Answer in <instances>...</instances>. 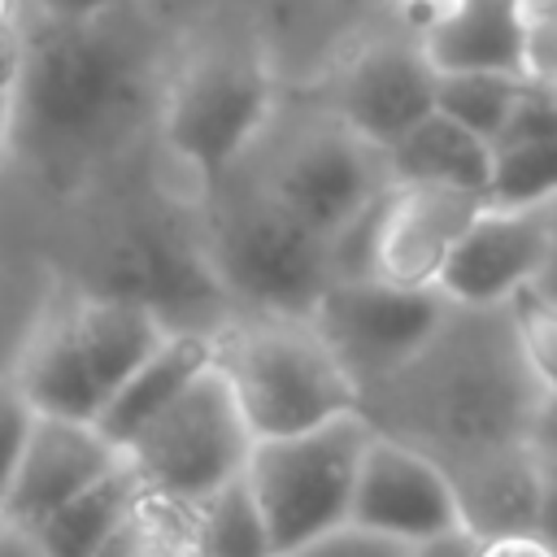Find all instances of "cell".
<instances>
[{"label":"cell","mask_w":557,"mask_h":557,"mask_svg":"<svg viewBox=\"0 0 557 557\" xmlns=\"http://www.w3.org/2000/svg\"><path fill=\"white\" fill-rule=\"evenodd\" d=\"M540 396L505 305H453L440 331L361 396V413L374 431L413 444L453 474L479 457L531 444Z\"/></svg>","instance_id":"6da1fadb"},{"label":"cell","mask_w":557,"mask_h":557,"mask_svg":"<svg viewBox=\"0 0 557 557\" xmlns=\"http://www.w3.org/2000/svg\"><path fill=\"white\" fill-rule=\"evenodd\" d=\"M117 13L122 9L100 17H52L30 9L13 131L26 122L52 157H78L96 148L126 113L135 48Z\"/></svg>","instance_id":"7a4b0ae2"},{"label":"cell","mask_w":557,"mask_h":557,"mask_svg":"<svg viewBox=\"0 0 557 557\" xmlns=\"http://www.w3.org/2000/svg\"><path fill=\"white\" fill-rule=\"evenodd\" d=\"M213 366L222 370L252 440L313 431L361 409L352 374L309 318L248 313L213 331Z\"/></svg>","instance_id":"3957f363"},{"label":"cell","mask_w":557,"mask_h":557,"mask_svg":"<svg viewBox=\"0 0 557 557\" xmlns=\"http://www.w3.org/2000/svg\"><path fill=\"white\" fill-rule=\"evenodd\" d=\"M205 270L248 313L309 318L331 283V244L292 218L257 178L213 187Z\"/></svg>","instance_id":"277c9868"},{"label":"cell","mask_w":557,"mask_h":557,"mask_svg":"<svg viewBox=\"0 0 557 557\" xmlns=\"http://www.w3.org/2000/svg\"><path fill=\"white\" fill-rule=\"evenodd\" d=\"M274 113V78L244 39H213L178 61L161 96V135L170 152L209 187L265 135Z\"/></svg>","instance_id":"5b68a950"},{"label":"cell","mask_w":557,"mask_h":557,"mask_svg":"<svg viewBox=\"0 0 557 557\" xmlns=\"http://www.w3.org/2000/svg\"><path fill=\"white\" fill-rule=\"evenodd\" d=\"M370 435L374 426L357 409L313 431L252 444L244 479L270 527L274 553H296L348 522L352 487Z\"/></svg>","instance_id":"8992f818"},{"label":"cell","mask_w":557,"mask_h":557,"mask_svg":"<svg viewBox=\"0 0 557 557\" xmlns=\"http://www.w3.org/2000/svg\"><path fill=\"white\" fill-rule=\"evenodd\" d=\"M252 431L218 366L200 370L126 448L144 492L174 509H196L205 496L244 474Z\"/></svg>","instance_id":"52a82bcc"},{"label":"cell","mask_w":557,"mask_h":557,"mask_svg":"<svg viewBox=\"0 0 557 557\" xmlns=\"http://www.w3.org/2000/svg\"><path fill=\"white\" fill-rule=\"evenodd\" d=\"M487 200L457 187L392 183L335 244V274H374L396 287H440V274Z\"/></svg>","instance_id":"ba28073f"},{"label":"cell","mask_w":557,"mask_h":557,"mask_svg":"<svg viewBox=\"0 0 557 557\" xmlns=\"http://www.w3.org/2000/svg\"><path fill=\"white\" fill-rule=\"evenodd\" d=\"M448 309L453 300L440 287H396L374 274H335L309 322L366 396L440 331Z\"/></svg>","instance_id":"9c48e42d"},{"label":"cell","mask_w":557,"mask_h":557,"mask_svg":"<svg viewBox=\"0 0 557 557\" xmlns=\"http://www.w3.org/2000/svg\"><path fill=\"white\" fill-rule=\"evenodd\" d=\"M292 218L335 244L387 187L392 170L383 148L352 135L331 109L305 122L257 178Z\"/></svg>","instance_id":"30bf717a"},{"label":"cell","mask_w":557,"mask_h":557,"mask_svg":"<svg viewBox=\"0 0 557 557\" xmlns=\"http://www.w3.org/2000/svg\"><path fill=\"white\" fill-rule=\"evenodd\" d=\"M435 61L418 26L405 35H374L348 52L335 74L331 113L374 148H392L409 126L435 109Z\"/></svg>","instance_id":"8fae6325"},{"label":"cell","mask_w":557,"mask_h":557,"mask_svg":"<svg viewBox=\"0 0 557 557\" xmlns=\"http://www.w3.org/2000/svg\"><path fill=\"white\" fill-rule=\"evenodd\" d=\"M348 522L400 544H426L466 531L448 474L426 453L383 431H374L361 453Z\"/></svg>","instance_id":"7c38bea8"},{"label":"cell","mask_w":557,"mask_h":557,"mask_svg":"<svg viewBox=\"0 0 557 557\" xmlns=\"http://www.w3.org/2000/svg\"><path fill=\"white\" fill-rule=\"evenodd\" d=\"M548 205L531 209H505V205H483L466 235L457 239L440 292L453 305L470 309H496L522 287L540 283L544 261H548Z\"/></svg>","instance_id":"4fadbf2b"},{"label":"cell","mask_w":557,"mask_h":557,"mask_svg":"<svg viewBox=\"0 0 557 557\" xmlns=\"http://www.w3.org/2000/svg\"><path fill=\"white\" fill-rule=\"evenodd\" d=\"M117 461H122V448L109 444L96 422L35 413L0 509L13 527H35L52 509L87 492L96 479H104Z\"/></svg>","instance_id":"5bb4252c"},{"label":"cell","mask_w":557,"mask_h":557,"mask_svg":"<svg viewBox=\"0 0 557 557\" xmlns=\"http://www.w3.org/2000/svg\"><path fill=\"white\" fill-rule=\"evenodd\" d=\"M531 0H448L418 35L435 70L527 74Z\"/></svg>","instance_id":"9a60e30c"},{"label":"cell","mask_w":557,"mask_h":557,"mask_svg":"<svg viewBox=\"0 0 557 557\" xmlns=\"http://www.w3.org/2000/svg\"><path fill=\"white\" fill-rule=\"evenodd\" d=\"M213 366V331H196V326H174L131 374L126 383L109 396V405L100 409L96 426L104 431L109 444L126 448L200 370Z\"/></svg>","instance_id":"2e32d148"},{"label":"cell","mask_w":557,"mask_h":557,"mask_svg":"<svg viewBox=\"0 0 557 557\" xmlns=\"http://www.w3.org/2000/svg\"><path fill=\"white\" fill-rule=\"evenodd\" d=\"M448 483H453V496L461 509V527L474 540L531 531L535 492H540V457L531 444L457 466L448 474Z\"/></svg>","instance_id":"e0dca14e"},{"label":"cell","mask_w":557,"mask_h":557,"mask_svg":"<svg viewBox=\"0 0 557 557\" xmlns=\"http://www.w3.org/2000/svg\"><path fill=\"white\" fill-rule=\"evenodd\" d=\"M383 157H387L392 183L457 187V191L483 196L492 174V144L440 109H431L418 126H409Z\"/></svg>","instance_id":"ac0fdd59"},{"label":"cell","mask_w":557,"mask_h":557,"mask_svg":"<svg viewBox=\"0 0 557 557\" xmlns=\"http://www.w3.org/2000/svg\"><path fill=\"white\" fill-rule=\"evenodd\" d=\"M148 500L139 474L131 470V461L122 457L104 479H96L87 492H78L74 500H65L61 509H52L48 518H39L30 531V540L44 548V557H100L104 544L117 535V527Z\"/></svg>","instance_id":"d6986e66"},{"label":"cell","mask_w":557,"mask_h":557,"mask_svg":"<svg viewBox=\"0 0 557 557\" xmlns=\"http://www.w3.org/2000/svg\"><path fill=\"white\" fill-rule=\"evenodd\" d=\"M270 527L248 479H231L191 509V557H270Z\"/></svg>","instance_id":"ffe728a7"},{"label":"cell","mask_w":557,"mask_h":557,"mask_svg":"<svg viewBox=\"0 0 557 557\" xmlns=\"http://www.w3.org/2000/svg\"><path fill=\"white\" fill-rule=\"evenodd\" d=\"M487 205L531 209L557 200V135H509L492 144Z\"/></svg>","instance_id":"44dd1931"},{"label":"cell","mask_w":557,"mask_h":557,"mask_svg":"<svg viewBox=\"0 0 557 557\" xmlns=\"http://www.w3.org/2000/svg\"><path fill=\"white\" fill-rule=\"evenodd\" d=\"M522 87H527V74H509V70H440L435 109L492 144L509 122Z\"/></svg>","instance_id":"7402d4cb"},{"label":"cell","mask_w":557,"mask_h":557,"mask_svg":"<svg viewBox=\"0 0 557 557\" xmlns=\"http://www.w3.org/2000/svg\"><path fill=\"white\" fill-rule=\"evenodd\" d=\"M505 313L531 379L540 383V392H557V296L531 283L505 300Z\"/></svg>","instance_id":"603a6c76"},{"label":"cell","mask_w":557,"mask_h":557,"mask_svg":"<svg viewBox=\"0 0 557 557\" xmlns=\"http://www.w3.org/2000/svg\"><path fill=\"white\" fill-rule=\"evenodd\" d=\"M30 44V0H0V122L13 126Z\"/></svg>","instance_id":"cb8c5ba5"},{"label":"cell","mask_w":557,"mask_h":557,"mask_svg":"<svg viewBox=\"0 0 557 557\" xmlns=\"http://www.w3.org/2000/svg\"><path fill=\"white\" fill-rule=\"evenodd\" d=\"M30 422H35V409L30 400L22 396V387L13 383V374L4 370L0 374V500L9 492V479L17 470V457L26 448V435H30Z\"/></svg>","instance_id":"d4e9b609"},{"label":"cell","mask_w":557,"mask_h":557,"mask_svg":"<svg viewBox=\"0 0 557 557\" xmlns=\"http://www.w3.org/2000/svg\"><path fill=\"white\" fill-rule=\"evenodd\" d=\"M413 544H400V540H387L379 531H366V527H335L326 535H318L313 544L296 548V557H409Z\"/></svg>","instance_id":"484cf974"},{"label":"cell","mask_w":557,"mask_h":557,"mask_svg":"<svg viewBox=\"0 0 557 557\" xmlns=\"http://www.w3.org/2000/svg\"><path fill=\"white\" fill-rule=\"evenodd\" d=\"M531 531L557 553V461H544V457H540V492H535Z\"/></svg>","instance_id":"4316f807"},{"label":"cell","mask_w":557,"mask_h":557,"mask_svg":"<svg viewBox=\"0 0 557 557\" xmlns=\"http://www.w3.org/2000/svg\"><path fill=\"white\" fill-rule=\"evenodd\" d=\"M474 557H557L535 531H513V535H492L474 544Z\"/></svg>","instance_id":"83f0119b"},{"label":"cell","mask_w":557,"mask_h":557,"mask_svg":"<svg viewBox=\"0 0 557 557\" xmlns=\"http://www.w3.org/2000/svg\"><path fill=\"white\" fill-rule=\"evenodd\" d=\"M531 448L544 461H557V392H544L531 418Z\"/></svg>","instance_id":"f1b7e54d"},{"label":"cell","mask_w":557,"mask_h":557,"mask_svg":"<svg viewBox=\"0 0 557 557\" xmlns=\"http://www.w3.org/2000/svg\"><path fill=\"white\" fill-rule=\"evenodd\" d=\"M131 0H30V9L52 13V17H100L113 9H126Z\"/></svg>","instance_id":"f546056e"},{"label":"cell","mask_w":557,"mask_h":557,"mask_svg":"<svg viewBox=\"0 0 557 557\" xmlns=\"http://www.w3.org/2000/svg\"><path fill=\"white\" fill-rule=\"evenodd\" d=\"M474 535L470 531H453V535H440V540H426V544H413L409 557H474Z\"/></svg>","instance_id":"4dcf8cb0"},{"label":"cell","mask_w":557,"mask_h":557,"mask_svg":"<svg viewBox=\"0 0 557 557\" xmlns=\"http://www.w3.org/2000/svg\"><path fill=\"white\" fill-rule=\"evenodd\" d=\"M0 557H44V548L30 540V531L9 527V531L0 535Z\"/></svg>","instance_id":"1f68e13d"},{"label":"cell","mask_w":557,"mask_h":557,"mask_svg":"<svg viewBox=\"0 0 557 557\" xmlns=\"http://www.w3.org/2000/svg\"><path fill=\"white\" fill-rule=\"evenodd\" d=\"M548 226H553V235H548V261H544L540 287H544L548 296H557V200L548 205Z\"/></svg>","instance_id":"d6a6232c"},{"label":"cell","mask_w":557,"mask_h":557,"mask_svg":"<svg viewBox=\"0 0 557 557\" xmlns=\"http://www.w3.org/2000/svg\"><path fill=\"white\" fill-rule=\"evenodd\" d=\"M392 4H396V9H400V13L422 30V26H426V22H431L448 0H392Z\"/></svg>","instance_id":"836d02e7"},{"label":"cell","mask_w":557,"mask_h":557,"mask_svg":"<svg viewBox=\"0 0 557 557\" xmlns=\"http://www.w3.org/2000/svg\"><path fill=\"white\" fill-rule=\"evenodd\" d=\"M9 148H13V126L0 122V174H4V161H9Z\"/></svg>","instance_id":"e575fe53"},{"label":"cell","mask_w":557,"mask_h":557,"mask_svg":"<svg viewBox=\"0 0 557 557\" xmlns=\"http://www.w3.org/2000/svg\"><path fill=\"white\" fill-rule=\"evenodd\" d=\"M9 527H13V522H9V518H4V509H0V535H4Z\"/></svg>","instance_id":"d590c367"},{"label":"cell","mask_w":557,"mask_h":557,"mask_svg":"<svg viewBox=\"0 0 557 557\" xmlns=\"http://www.w3.org/2000/svg\"><path fill=\"white\" fill-rule=\"evenodd\" d=\"M270 557H296V553H270Z\"/></svg>","instance_id":"8d00e7d4"}]
</instances>
